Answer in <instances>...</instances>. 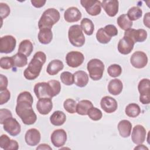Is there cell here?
<instances>
[{
	"label": "cell",
	"instance_id": "8d00e7d4",
	"mask_svg": "<svg viewBox=\"0 0 150 150\" xmlns=\"http://www.w3.org/2000/svg\"><path fill=\"white\" fill-rule=\"evenodd\" d=\"M77 103L72 98L66 99L63 103V107L64 110L69 113L74 114L76 112Z\"/></svg>",
	"mask_w": 150,
	"mask_h": 150
},
{
	"label": "cell",
	"instance_id": "4316f807",
	"mask_svg": "<svg viewBox=\"0 0 150 150\" xmlns=\"http://www.w3.org/2000/svg\"><path fill=\"white\" fill-rule=\"evenodd\" d=\"M39 42L43 45H47L51 42L53 39V33L51 29L44 28L39 30L38 35Z\"/></svg>",
	"mask_w": 150,
	"mask_h": 150
},
{
	"label": "cell",
	"instance_id": "5b68a950",
	"mask_svg": "<svg viewBox=\"0 0 150 150\" xmlns=\"http://www.w3.org/2000/svg\"><path fill=\"white\" fill-rule=\"evenodd\" d=\"M68 38L70 43L75 47H81L85 43V37L79 25H74L69 28Z\"/></svg>",
	"mask_w": 150,
	"mask_h": 150
},
{
	"label": "cell",
	"instance_id": "7bdbcfd3",
	"mask_svg": "<svg viewBox=\"0 0 150 150\" xmlns=\"http://www.w3.org/2000/svg\"><path fill=\"white\" fill-rule=\"evenodd\" d=\"M11 10L8 4L6 3H0V14L2 19L6 18L10 14Z\"/></svg>",
	"mask_w": 150,
	"mask_h": 150
},
{
	"label": "cell",
	"instance_id": "7c38bea8",
	"mask_svg": "<svg viewBox=\"0 0 150 150\" xmlns=\"http://www.w3.org/2000/svg\"><path fill=\"white\" fill-rule=\"evenodd\" d=\"M4 130L9 135L15 137L19 135L21 131V127L18 121L14 118L10 117L6 119L3 124Z\"/></svg>",
	"mask_w": 150,
	"mask_h": 150
},
{
	"label": "cell",
	"instance_id": "ee69618b",
	"mask_svg": "<svg viewBox=\"0 0 150 150\" xmlns=\"http://www.w3.org/2000/svg\"><path fill=\"white\" fill-rule=\"evenodd\" d=\"M0 104L6 103L11 98V93L8 89L0 91Z\"/></svg>",
	"mask_w": 150,
	"mask_h": 150
},
{
	"label": "cell",
	"instance_id": "2e32d148",
	"mask_svg": "<svg viewBox=\"0 0 150 150\" xmlns=\"http://www.w3.org/2000/svg\"><path fill=\"white\" fill-rule=\"evenodd\" d=\"M124 36H127L131 38L133 41L135 42H142L145 41L147 38V32L143 29H129L125 30L124 32Z\"/></svg>",
	"mask_w": 150,
	"mask_h": 150
},
{
	"label": "cell",
	"instance_id": "603a6c76",
	"mask_svg": "<svg viewBox=\"0 0 150 150\" xmlns=\"http://www.w3.org/2000/svg\"><path fill=\"white\" fill-rule=\"evenodd\" d=\"M74 83L79 87H85L88 82V75L83 70L76 71L74 74Z\"/></svg>",
	"mask_w": 150,
	"mask_h": 150
},
{
	"label": "cell",
	"instance_id": "ba28073f",
	"mask_svg": "<svg viewBox=\"0 0 150 150\" xmlns=\"http://www.w3.org/2000/svg\"><path fill=\"white\" fill-rule=\"evenodd\" d=\"M16 40L12 35H5L0 39V52L1 53H9L15 49Z\"/></svg>",
	"mask_w": 150,
	"mask_h": 150
},
{
	"label": "cell",
	"instance_id": "4fadbf2b",
	"mask_svg": "<svg viewBox=\"0 0 150 150\" xmlns=\"http://www.w3.org/2000/svg\"><path fill=\"white\" fill-rule=\"evenodd\" d=\"M51 142L56 148L63 146L67 141V134L63 129H55L51 134Z\"/></svg>",
	"mask_w": 150,
	"mask_h": 150
},
{
	"label": "cell",
	"instance_id": "8fae6325",
	"mask_svg": "<svg viewBox=\"0 0 150 150\" xmlns=\"http://www.w3.org/2000/svg\"><path fill=\"white\" fill-rule=\"evenodd\" d=\"M84 60V54L78 51H71L69 52L66 56V62L67 64L73 68L80 66Z\"/></svg>",
	"mask_w": 150,
	"mask_h": 150
},
{
	"label": "cell",
	"instance_id": "ac0fdd59",
	"mask_svg": "<svg viewBox=\"0 0 150 150\" xmlns=\"http://www.w3.org/2000/svg\"><path fill=\"white\" fill-rule=\"evenodd\" d=\"M41 135L39 130L36 128L28 129L25 135L26 143L31 146L37 145L40 141Z\"/></svg>",
	"mask_w": 150,
	"mask_h": 150
},
{
	"label": "cell",
	"instance_id": "9c48e42d",
	"mask_svg": "<svg viewBox=\"0 0 150 150\" xmlns=\"http://www.w3.org/2000/svg\"><path fill=\"white\" fill-rule=\"evenodd\" d=\"M80 4L86 12L91 16H97L101 11V2L94 0H81Z\"/></svg>",
	"mask_w": 150,
	"mask_h": 150
},
{
	"label": "cell",
	"instance_id": "816d5d0a",
	"mask_svg": "<svg viewBox=\"0 0 150 150\" xmlns=\"http://www.w3.org/2000/svg\"><path fill=\"white\" fill-rule=\"evenodd\" d=\"M134 149H139H139H147L148 150V148L146 146H145L144 145L141 144H138V145L137 146L135 147Z\"/></svg>",
	"mask_w": 150,
	"mask_h": 150
},
{
	"label": "cell",
	"instance_id": "e0dca14e",
	"mask_svg": "<svg viewBox=\"0 0 150 150\" xmlns=\"http://www.w3.org/2000/svg\"><path fill=\"white\" fill-rule=\"evenodd\" d=\"M100 105L101 108L108 114L115 112L118 108L117 101L112 97L108 96H104L101 98Z\"/></svg>",
	"mask_w": 150,
	"mask_h": 150
},
{
	"label": "cell",
	"instance_id": "1f68e13d",
	"mask_svg": "<svg viewBox=\"0 0 150 150\" xmlns=\"http://www.w3.org/2000/svg\"><path fill=\"white\" fill-rule=\"evenodd\" d=\"M80 26L83 32L88 36L91 35L94 30V25L91 20L87 18H83L80 22Z\"/></svg>",
	"mask_w": 150,
	"mask_h": 150
},
{
	"label": "cell",
	"instance_id": "5bb4252c",
	"mask_svg": "<svg viewBox=\"0 0 150 150\" xmlns=\"http://www.w3.org/2000/svg\"><path fill=\"white\" fill-rule=\"evenodd\" d=\"M134 44L135 42L131 38L124 36L118 42V50L122 54H128L133 50Z\"/></svg>",
	"mask_w": 150,
	"mask_h": 150
},
{
	"label": "cell",
	"instance_id": "6da1fadb",
	"mask_svg": "<svg viewBox=\"0 0 150 150\" xmlns=\"http://www.w3.org/2000/svg\"><path fill=\"white\" fill-rule=\"evenodd\" d=\"M15 111L25 125H32L37 120V116L32 108L33 98L30 92L25 91L19 94L16 100Z\"/></svg>",
	"mask_w": 150,
	"mask_h": 150
},
{
	"label": "cell",
	"instance_id": "f1b7e54d",
	"mask_svg": "<svg viewBox=\"0 0 150 150\" xmlns=\"http://www.w3.org/2000/svg\"><path fill=\"white\" fill-rule=\"evenodd\" d=\"M93 107V103L90 100H81L77 104L76 112L81 115H87L88 110Z\"/></svg>",
	"mask_w": 150,
	"mask_h": 150
},
{
	"label": "cell",
	"instance_id": "681fc988",
	"mask_svg": "<svg viewBox=\"0 0 150 150\" xmlns=\"http://www.w3.org/2000/svg\"><path fill=\"white\" fill-rule=\"evenodd\" d=\"M149 15H150L149 12L146 13L145 14L144 16V20H143L144 25L145 26H146L148 28H149V24H150V22H149V18H150Z\"/></svg>",
	"mask_w": 150,
	"mask_h": 150
},
{
	"label": "cell",
	"instance_id": "30bf717a",
	"mask_svg": "<svg viewBox=\"0 0 150 150\" xmlns=\"http://www.w3.org/2000/svg\"><path fill=\"white\" fill-rule=\"evenodd\" d=\"M148 59L145 53L142 51L135 52L130 57L131 65L136 69H142L148 63Z\"/></svg>",
	"mask_w": 150,
	"mask_h": 150
},
{
	"label": "cell",
	"instance_id": "60d3db41",
	"mask_svg": "<svg viewBox=\"0 0 150 150\" xmlns=\"http://www.w3.org/2000/svg\"><path fill=\"white\" fill-rule=\"evenodd\" d=\"M0 66L3 69H9L14 67L12 57H2L0 59Z\"/></svg>",
	"mask_w": 150,
	"mask_h": 150
},
{
	"label": "cell",
	"instance_id": "bcb514c9",
	"mask_svg": "<svg viewBox=\"0 0 150 150\" xmlns=\"http://www.w3.org/2000/svg\"><path fill=\"white\" fill-rule=\"evenodd\" d=\"M103 28L107 34L111 38L118 35L117 28L114 25H107Z\"/></svg>",
	"mask_w": 150,
	"mask_h": 150
},
{
	"label": "cell",
	"instance_id": "3957f363",
	"mask_svg": "<svg viewBox=\"0 0 150 150\" xmlns=\"http://www.w3.org/2000/svg\"><path fill=\"white\" fill-rule=\"evenodd\" d=\"M60 18V13L56 9L52 8L46 9L43 12L38 22L39 30L44 28L52 29V26L59 21Z\"/></svg>",
	"mask_w": 150,
	"mask_h": 150
},
{
	"label": "cell",
	"instance_id": "277c9868",
	"mask_svg": "<svg viewBox=\"0 0 150 150\" xmlns=\"http://www.w3.org/2000/svg\"><path fill=\"white\" fill-rule=\"evenodd\" d=\"M87 69L90 77L94 81H97L100 80L103 76L104 64L98 59H93L87 63Z\"/></svg>",
	"mask_w": 150,
	"mask_h": 150
},
{
	"label": "cell",
	"instance_id": "83f0119b",
	"mask_svg": "<svg viewBox=\"0 0 150 150\" xmlns=\"http://www.w3.org/2000/svg\"><path fill=\"white\" fill-rule=\"evenodd\" d=\"M66 120V114L61 111H55L50 116V121L52 124L55 126L62 125Z\"/></svg>",
	"mask_w": 150,
	"mask_h": 150
},
{
	"label": "cell",
	"instance_id": "8992f818",
	"mask_svg": "<svg viewBox=\"0 0 150 150\" xmlns=\"http://www.w3.org/2000/svg\"><path fill=\"white\" fill-rule=\"evenodd\" d=\"M138 90L140 94L139 101L142 104L150 103V81L148 79L141 80L138 85Z\"/></svg>",
	"mask_w": 150,
	"mask_h": 150
},
{
	"label": "cell",
	"instance_id": "74e56055",
	"mask_svg": "<svg viewBox=\"0 0 150 150\" xmlns=\"http://www.w3.org/2000/svg\"><path fill=\"white\" fill-rule=\"evenodd\" d=\"M62 82L66 86H71L74 83L73 74L69 71H63L60 76Z\"/></svg>",
	"mask_w": 150,
	"mask_h": 150
},
{
	"label": "cell",
	"instance_id": "e575fe53",
	"mask_svg": "<svg viewBox=\"0 0 150 150\" xmlns=\"http://www.w3.org/2000/svg\"><path fill=\"white\" fill-rule=\"evenodd\" d=\"M12 57L13 60L14 67H22L26 66L28 63L27 56L22 53L18 52Z\"/></svg>",
	"mask_w": 150,
	"mask_h": 150
},
{
	"label": "cell",
	"instance_id": "7dc6e473",
	"mask_svg": "<svg viewBox=\"0 0 150 150\" xmlns=\"http://www.w3.org/2000/svg\"><path fill=\"white\" fill-rule=\"evenodd\" d=\"M8 84V78L5 76L1 74H0V91L7 89Z\"/></svg>",
	"mask_w": 150,
	"mask_h": 150
},
{
	"label": "cell",
	"instance_id": "52a82bcc",
	"mask_svg": "<svg viewBox=\"0 0 150 150\" xmlns=\"http://www.w3.org/2000/svg\"><path fill=\"white\" fill-rule=\"evenodd\" d=\"M34 93L39 99L42 98L53 97L51 87L48 82H40L36 83L34 86Z\"/></svg>",
	"mask_w": 150,
	"mask_h": 150
},
{
	"label": "cell",
	"instance_id": "d6986e66",
	"mask_svg": "<svg viewBox=\"0 0 150 150\" xmlns=\"http://www.w3.org/2000/svg\"><path fill=\"white\" fill-rule=\"evenodd\" d=\"M53 103L51 98H42L39 99L36 103V109L42 115L48 114L52 110Z\"/></svg>",
	"mask_w": 150,
	"mask_h": 150
},
{
	"label": "cell",
	"instance_id": "d6a6232c",
	"mask_svg": "<svg viewBox=\"0 0 150 150\" xmlns=\"http://www.w3.org/2000/svg\"><path fill=\"white\" fill-rule=\"evenodd\" d=\"M140 107L136 103H130L125 109V112L127 116L131 118H135L141 113Z\"/></svg>",
	"mask_w": 150,
	"mask_h": 150
},
{
	"label": "cell",
	"instance_id": "f35d334b",
	"mask_svg": "<svg viewBox=\"0 0 150 150\" xmlns=\"http://www.w3.org/2000/svg\"><path fill=\"white\" fill-rule=\"evenodd\" d=\"M107 73L108 75L112 77H117L121 75L122 68L119 64H113L108 67Z\"/></svg>",
	"mask_w": 150,
	"mask_h": 150
},
{
	"label": "cell",
	"instance_id": "4dcf8cb0",
	"mask_svg": "<svg viewBox=\"0 0 150 150\" xmlns=\"http://www.w3.org/2000/svg\"><path fill=\"white\" fill-rule=\"evenodd\" d=\"M117 22L119 27L125 31L131 29L133 25L132 22L129 19L125 13L120 15L117 19Z\"/></svg>",
	"mask_w": 150,
	"mask_h": 150
},
{
	"label": "cell",
	"instance_id": "f546056e",
	"mask_svg": "<svg viewBox=\"0 0 150 150\" xmlns=\"http://www.w3.org/2000/svg\"><path fill=\"white\" fill-rule=\"evenodd\" d=\"M33 50V46L31 41L28 39H25L22 40L19 45L18 53H22L28 57L31 54Z\"/></svg>",
	"mask_w": 150,
	"mask_h": 150
},
{
	"label": "cell",
	"instance_id": "cb8c5ba5",
	"mask_svg": "<svg viewBox=\"0 0 150 150\" xmlns=\"http://www.w3.org/2000/svg\"><path fill=\"white\" fill-rule=\"evenodd\" d=\"M117 128L119 133L122 137L128 138L129 137L131 132L132 124L128 120H122L118 122Z\"/></svg>",
	"mask_w": 150,
	"mask_h": 150
},
{
	"label": "cell",
	"instance_id": "d590c367",
	"mask_svg": "<svg viewBox=\"0 0 150 150\" xmlns=\"http://www.w3.org/2000/svg\"><path fill=\"white\" fill-rule=\"evenodd\" d=\"M96 39L99 43L102 44H106L110 42L111 38L107 34L103 28H101L97 30L96 33Z\"/></svg>",
	"mask_w": 150,
	"mask_h": 150
},
{
	"label": "cell",
	"instance_id": "7402d4cb",
	"mask_svg": "<svg viewBox=\"0 0 150 150\" xmlns=\"http://www.w3.org/2000/svg\"><path fill=\"white\" fill-rule=\"evenodd\" d=\"M0 147L4 150H17L19 145L16 141L10 139L5 134H2L0 137Z\"/></svg>",
	"mask_w": 150,
	"mask_h": 150
},
{
	"label": "cell",
	"instance_id": "f6af8a7d",
	"mask_svg": "<svg viewBox=\"0 0 150 150\" xmlns=\"http://www.w3.org/2000/svg\"><path fill=\"white\" fill-rule=\"evenodd\" d=\"M10 117H12V114L10 110L6 108H1L0 110V124H3L5 120Z\"/></svg>",
	"mask_w": 150,
	"mask_h": 150
},
{
	"label": "cell",
	"instance_id": "7a4b0ae2",
	"mask_svg": "<svg viewBox=\"0 0 150 150\" xmlns=\"http://www.w3.org/2000/svg\"><path fill=\"white\" fill-rule=\"evenodd\" d=\"M46 60V55L44 52L39 51L35 53L28 66L23 71L25 78L28 80H33L36 79L39 76L42 66L45 63Z\"/></svg>",
	"mask_w": 150,
	"mask_h": 150
},
{
	"label": "cell",
	"instance_id": "c3c4849f",
	"mask_svg": "<svg viewBox=\"0 0 150 150\" xmlns=\"http://www.w3.org/2000/svg\"><path fill=\"white\" fill-rule=\"evenodd\" d=\"M31 3L33 6L37 8H41L44 6L45 3L46 2V1L45 0H32Z\"/></svg>",
	"mask_w": 150,
	"mask_h": 150
},
{
	"label": "cell",
	"instance_id": "836d02e7",
	"mask_svg": "<svg viewBox=\"0 0 150 150\" xmlns=\"http://www.w3.org/2000/svg\"><path fill=\"white\" fill-rule=\"evenodd\" d=\"M127 15L129 19L132 22L141 18L142 15V11L138 6H132L128 11Z\"/></svg>",
	"mask_w": 150,
	"mask_h": 150
},
{
	"label": "cell",
	"instance_id": "f907efd6",
	"mask_svg": "<svg viewBox=\"0 0 150 150\" xmlns=\"http://www.w3.org/2000/svg\"><path fill=\"white\" fill-rule=\"evenodd\" d=\"M36 149H49V150H52V148L48 145V144H40L37 148Z\"/></svg>",
	"mask_w": 150,
	"mask_h": 150
},
{
	"label": "cell",
	"instance_id": "ab89813d",
	"mask_svg": "<svg viewBox=\"0 0 150 150\" xmlns=\"http://www.w3.org/2000/svg\"><path fill=\"white\" fill-rule=\"evenodd\" d=\"M87 115L89 117V118L93 121H98L101 120L103 117L101 111L100 109L94 107H91L88 110Z\"/></svg>",
	"mask_w": 150,
	"mask_h": 150
},
{
	"label": "cell",
	"instance_id": "b9f144b4",
	"mask_svg": "<svg viewBox=\"0 0 150 150\" xmlns=\"http://www.w3.org/2000/svg\"><path fill=\"white\" fill-rule=\"evenodd\" d=\"M47 82L49 83V84L51 87L53 97H55L56 96L58 95L60 93L61 90L60 83L59 81L56 80H51Z\"/></svg>",
	"mask_w": 150,
	"mask_h": 150
},
{
	"label": "cell",
	"instance_id": "44dd1931",
	"mask_svg": "<svg viewBox=\"0 0 150 150\" xmlns=\"http://www.w3.org/2000/svg\"><path fill=\"white\" fill-rule=\"evenodd\" d=\"M81 13L80 10L74 6H71L67 8L64 13V20L69 22H76L81 18Z\"/></svg>",
	"mask_w": 150,
	"mask_h": 150
},
{
	"label": "cell",
	"instance_id": "d4e9b609",
	"mask_svg": "<svg viewBox=\"0 0 150 150\" xmlns=\"http://www.w3.org/2000/svg\"><path fill=\"white\" fill-rule=\"evenodd\" d=\"M64 67L63 63L59 60L54 59L52 60L47 65L46 68V72L51 76L57 74L60 71L63 70Z\"/></svg>",
	"mask_w": 150,
	"mask_h": 150
},
{
	"label": "cell",
	"instance_id": "9a60e30c",
	"mask_svg": "<svg viewBox=\"0 0 150 150\" xmlns=\"http://www.w3.org/2000/svg\"><path fill=\"white\" fill-rule=\"evenodd\" d=\"M146 136V129L142 125H136L132 131L131 139L132 142L137 145L142 144Z\"/></svg>",
	"mask_w": 150,
	"mask_h": 150
},
{
	"label": "cell",
	"instance_id": "484cf974",
	"mask_svg": "<svg viewBox=\"0 0 150 150\" xmlns=\"http://www.w3.org/2000/svg\"><path fill=\"white\" fill-rule=\"evenodd\" d=\"M108 92L114 96L120 94L123 88V84L122 81L118 79H114L110 81L108 84Z\"/></svg>",
	"mask_w": 150,
	"mask_h": 150
},
{
	"label": "cell",
	"instance_id": "ffe728a7",
	"mask_svg": "<svg viewBox=\"0 0 150 150\" xmlns=\"http://www.w3.org/2000/svg\"><path fill=\"white\" fill-rule=\"evenodd\" d=\"M101 6L109 16L114 17L118 12L119 2L116 0L103 1Z\"/></svg>",
	"mask_w": 150,
	"mask_h": 150
}]
</instances>
